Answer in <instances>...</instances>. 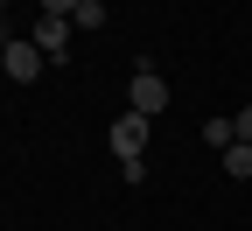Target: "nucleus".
Returning <instances> with one entry per match:
<instances>
[{"instance_id":"obj_1","label":"nucleus","mask_w":252,"mask_h":231,"mask_svg":"<svg viewBox=\"0 0 252 231\" xmlns=\"http://www.w3.org/2000/svg\"><path fill=\"white\" fill-rule=\"evenodd\" d=\"M42 63H49V56H42L35 42H7V49H0V70H7L14 84H35V77H42Z\"/></svg>"},{"instance_id":"obj_2","label":"nucleus","mask_w":252,"mask_h":231,"mask_svg":"<svg viewBox=\"0 0 252 231\" xmlns=\"http://www.w3.org/2000/svg\"><path fill=\"white\" fill-rule=\"evenodd\" d=\"M126 98H133V112H140V119L168 112V84L154 77V70H133V84H126Z\"/></svg>"},{"instance_id":"obj_3","label":"nucleus","mask_w":252,"mask_h":231,"mask_svg":"<svg viewBox=\"0 0 252 231\" xmlns=\"http://www.w3.org/2000/svg\"><path fill=\"white\" fill-rule=\"evenodd\" d=\"M147 133H154V119H140V112L112 119V154H119V161H126V154H147Z\"/></svg>"},{"instance_id":"obj_4","label":"nucleus","mask_w":252,"mask_h":231,"mask_svg":"<svg viewBox=\"0 0 252 231\" xmlns=\"http://www.w3.org/2000/svg\"><path fill=\"white\" fill-rule=\"evenodd\" d=\"M28 42H35V49H42L49 63H63V56H70V21H63V14H42Z\"/></svg>"},{"instance_id":"obj_5","label":"nucleus","mask_w":252,"mask_h":231,"mask_svg":"<svg viewBox=\"0 0 252 231\" xmlns=\"http://www.w3.org/2000/svg\"><path fill=\"white\" fill-rule=\"evenodd\" d=\"M224 175H238V182L252 175V147H245V140H231V147H224Z\"/></svg>"},{"instance_id":"obj_6","label":"nucleus","mask_w":252,"mask_h":231,"mask_svg":"<svg viewBox=\"0 0 252 231\" xmlns=\"http://www.w3.org/2000/svg\"><path fill=\"white\" fill-rule=\"evenodd\" d=\"M203 140H210V147H217V154H224V147H231V140H238V133H231V119H203Z\"/></svg>"},{"instance_id":"obj_7","label":"nucleus","mask_w":252,"mask_h":231,"mask_svg":"<svg viewBox=\"0 0 252 231\" xmlns=\"http://www.w3.org/2000/svg\"><path fill=\"white\" fill-rule=\"evenodd\" d=\"M70 28H105V7H98V0H84V7L70 14Z\"/></svg>"},{"instance_id":"obj_8","label":"nucleus","mask_w":252,"mask_h":231,"mask_svg":"<svg viewBox=\"0 0 252 231\" xmlns=\"http://www.w3.org/2000/svg\"><path fill=\"white\" fill-rule=\"evenodd\" d=\"M231 133H238V140L252 147V105H245V112H231Z\"/></svg>"},{"instance_id":"obj_9","label":"nucleus","mask_w":252,"mask_h":231,"mask_svg":"<svg viewBox=\"0 0 252 231\" xmlns=\"http://www.w3.org/2000/svg\"><path fill=\"white\" fill-rule=\"evenodd\" d=\"M77 7H84V0H42V14H63V21H70Z\"/></svg>"},{"instance_id":"obj_10","label":"nucleus","mask_w":252,"mask_h":231,"mask_svg":"<svg viewBox=\"0 0 252 231\" xmlns=\"http://www.w3.org/2000/svg\"><path fill=\"white\" fill-rule=\"evenodd\" d=\"M0 7H7V0H0Z\"/></svg>"}]
</instances>
